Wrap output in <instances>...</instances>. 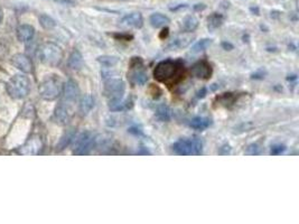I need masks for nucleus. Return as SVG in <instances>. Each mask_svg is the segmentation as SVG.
Returning a JSON list of instances; mask_svg holds the SVG:
<instances>
[{"mask_svg":"<svg viewBox=\"0 0 299 224\" xmlns=\"http://www.w3.org/2000/svg\"><path fill=\"white\" fill-rule=\"evenodd\" d=\"M184 74V64L181 61L165 60L159 62L154 70V78L162 83L180 82Z\"/></svg>","mask_w":299,"mask_h":224,"instance_id":"obj_1","label":"nucleus"},{"mask_svg":"<svg viewBox=\"0 0 299 224\" xmlns=\"http://www.w3.org/2000/svg\"><path fill=\"white\" fill-rule=\"evenodd\" d=\"M64 82L59 75H50L44 79L38 87V93L46 101L56 100L62 96Z\"/></svg>","mask_w":299,"mask_h":224,"instance_id":"obj_2","label":"nucleus"},{"mask_svg":"<svg viewBox=\"0 0 299 224\" xmlns=\"http://www.w3.org/2000/svg\"><path fill=\"white\" fill-rule=\"evenodd\" d=\"M30 80L24 74H16L8 81L6 85L7 93L15 100H21L30 92Z\"/></svg>","mask_w":299,"mask_h":224,"instance_id":"obj_3","label":"nucleus"},{"mask_svg":"<svg viewBox=\"0 0 299 224\" xmlns=\"http://www.w3.org/2000/svg\"><path fill=\"white\" fill-rule=\"evenodd\" d=\"M37 55L39 61L46 65H59L63 58V51L59 45L52 42H46L38 47Z\"/></svg>","mask_w":299,"mask_h":224,"instance_id":"obj_4","label":"nucleus"},{"mask_svg":"<svg viewBox=\"0 0 299 224\" xmlns=\"http://www.w3.org/2000/svg\"><path fill=\"white\" fill-rule=\"evenodd\" d=\"M173 151L181 156H198L203 151V142L199 137L182 138L173 145Z\"/></svg>","mask_w":299,"mask_h":224,"instance_id":"obj_5","label":"nucleus"},{"mask_svg":"<svg viewBox=\"0 0 299 224\" xmlns=\"http://www.w3.org/2000/svg\"><path fill=\"white\" fill-rule=\"evenodd\" d=\"M128 78L132 84L145 85L148 81V74L144 67V62L140 57H132L130 62V72L128 73Z\"/></svg>","mask_w":299,"mask_h":224,"instance_id":"obj_6","label":"nucleus"},{"mask_svg":"<svg viewBox=\"0 0 299 224\" xmlns=\"http://www.w3.org/2000/svg\"><path fill=\"white\" fill-rule=\"evenodd\" d=\"M103 92L109 101L119 100L123 98L124 92H126V83L121 79L109 78L104 82Z\"/></svg>","mask_w":299,"mask_h":224,"instance_id":"obj_7","label":"nucleus"},{"mask_svg":"<svg viewBox=\"0 0 299 224\" xmlns=\"http://www.w3.org/2000/svg\"><path fill=\"white\" fill-rule=\"evenodd\" d=\"M73 152L75 155H87L95 147V137L91 132H83L78 138H74Z\"/></svg>","mask_w":299,"mask_h":224,"instance_id":"obj_8","label":"nucleus"},{"mask_svg":"<svg viewBox=\"0 0 299 224\" xmlns=\"http://www.w3.org/2000/svg\"><path fill=\"white\" fill-rule=\"evenodd\" d=\"M74 114L73 105L65 101L60 102L54 111V119L59 124H68Z\"/></svg>","mask_w":299,"mask_h":224,"instance_id":"obj_9","label":"nucleus"},{"mask_svg":"<svg viewBox=\"0 0 299 224\" xmlns=\"http://www.w3.org/2000/svg\"><path fill=\"white\" fill-rule=\"evenodd\" d=\"M191 72L195 78L200 80H208L213 74L212 65L206 61H199L194 63L191 67Z\"/></svg>","mask_w":299,"mask_h":224,"instance_id":"obj_10","label":"nucleus"},{"mask_svg":"<svg viewBox=\"0 0 299 224\" xmlns=\"http://www.w3.org/2000/svg\"><path fill=\"white\" fill-rule=\"evenodd\" d=\"M62 94H63V101L74 105L80 98V88L78 83L74 80H69L68 82L64 83Z\"/></svg>","mask_w":299,"mask_h":224,"instance_id":"obj_11","label":"nucleus"},{"mask_svg":"<svg viewBox=\"0 0 299 224\" xmlns=\"http://www.w3.org/2000/svg\"><path fill=\"white\" fill-rule=\"evenodd\" d=\"M10 62L17 70L24 72V73H32L33 72V62L30 57L25 55V54H15L11 57Z\"/></svg>","mask_w":299,"mask_h":224,"instance_id":"obj_12","label":"nucleus"},{"mask_svg":"<svg viewBox=\"0 0 299 224\" xmlns=\"http://www.w3.org/2000/svg\"><path fill=\"white\" fill-rule=\"evenodd\" d=\"M121 25L130 28H141L144 25V18L140 12H130L121 18Z\"/></svg>","mask_w":299,"mask_h":224,"instance_id":"obj_13","label":"nucleus"},{"mask_svg":"<svg viewBox=\"0 0 299 224\" xmlns=\"http://www.w3.org/2000/svg\"><path fill=\"white\" fill-rule=\"evenodd\" d=\"M17 38H18L19 42L21 43H26L29 42V40H32L33 37L35 36V28L32 25L28 24H23L18 26V28H17Z\"/></svg>","mask_w":299,"mask_h":224,"instance_id":"obj_14","label":"nucleus"},{"mask_svg":"<svg viewBox=\"0 0 299 224\" xmlns=\"http://www.w3.org/2000/svg\"><path fill=\"white\" fill-rule=\"evenodd\" d=\"M42 148V141L38 137H34L21 147L20 152L23 155H36Z\"/></svg>","mask_w":299,"mask_h":224,"instance_id":"obj_15","label":"nucleus"},{"mask_svg":"<svg viewBox=\"0 0 299 224\" xmlns=\"http://www.w3.org/2000/svg\"><path fill=\"white\" fill-rule=\"evenodd\" d=\"M199 19L194 15H187L182 20V30L185 33H193L199 27Z\"/></svg>","mask_w":299,"mask_h":224,"instance_id":"obj_16","label":"nucleus"},{"mask_svg":"<svg viewBox=\"0 0 299 224\" xmlns=\"http://www.w3.org/2000/svg\"><path fill=\"white\" fill-rule=\"evenodd\" d=\"M211 125V120L206 116H194L190 120V127H192L199 131H203V130L207 129Z\"/></svg>","mask_w":299,"mask_h":224,"instance_id":"obj_17","label":"nucleus"},{"mask_svg":"<svg viewBox=\"0 0 299 224\" xmlns=\"http://www.w3.org/2000/svg\"><path fill=\"white\" fill-rule=\"evenodd\" d=\"M149 22L150 25L155 27V28H160V27H164L168 25L171 22V19L167 16H165L164 13L160 12H155L151 13L149 17Z\"/></svg>","mask_w":299,"mask_h":224,"instance_id":"obj_18","label":"nucleus"},{"mask_svg":"<svg viewBox=\"0 0 299 224\" xmlns=\"http://www.w3.org/2000/svg\"><path fill=\"white\" fill-rule=\"evenodd\" d=\"M131 107V101L127 99H119V100L109 101V109L112 112H122L128 110Z\"/></svg>","mask_w":299,"mask_h":224,"instance_id":"obj_19","label":"nucleus"},{"mask_svg":"<svg viewBox=\"0 0 299 224\" xmlns=\"http://www.w3.org/2000/svg\"><path fill=\"white\" fill-rule=\"evenodd\" d=\"M80 111L83 115H87L95 107V99L90 94H86L80 99Z\"/></svg>","mask_w":299,"mask_h":224,"instance_id":"obj_20","label":"nucleus"},{"mask_svg":"<svg viewBox=\"0 0 299 224\" xmlns=\"http://www.w3.org/2000/svg\"><path fill=\"white\" fill-rule=\"evenodd\" d=\"M69 66L71 67V69L74 70V71H79L81 70L83 67V56L82 54L80 53L79 51H74L72 52V54H71L70 57H69Z\"/></svg>","mask_w":299,"mask_h":224,"instance_id":"obj_21","label":"nucleus"},{"mask_svg":"<svg viewBox=\"0 0 299 224\" xmlns=\"http://www.w3.org/2000/svg\"><path fill=\"white\" fill-rule=\"evenodd\" d=\"M223 21H224V17L218 12H213L212 15L207 17V28L209 30L217 29L218 27H221Z\"/></svg>","mask_w":299,"mask_h":224,"instance_id":"obj_22","label":"nucleus"},{"mask_svg":"<svg viewBox=\"0 0 299 224\" xmlns=\"http://www.w3.org/2000/svg\"><path fill=\"white\" fill-rule=\"evenodd\" d=\"M155 116H156V119L160 121V122H166V121H169L172 119L171 108H169L168 106H165V105L158 107V109L155 113Z\"/></svg>","mask_w":299,"mask_h":224,"instance_id":"obj_23","label":"nucleus"},{"mask_svg":"<svg viewBox=\"0 0 299 224\" xmlns=\"http://www.w3.org/2000/svg\"><path fill=\"white\" fill-rule=\"evenodd\" d=\"M75 138V131L73 129L69 130V131H66L63 136H62L61 140L57 143V150H63L65 149L66 147H68L71 142L74 140Z\"/></svg>","mask_w":299,"mask_h":224,"instance_id":"obj_24","label":"nucleus"},{"mask_svg":"<svg viewBox=\"0 0 299 224\" xmlns=\"http://www.w3.org/2000/svg\"><path fill=\"white\" fill-rule=\"evenodd\" d=\"M213 44V39L212 38H203V39H199V42H196L193 46H192V49L191 52L192 53H200V52H204L206 51V49L211 46V45Z\"/></svg>","mask_w":299,"mask_h":224,"instance_id":"obj_25","label":"nucleus"},{"mask_svg":"<svg viewBox=\"0 0 299 224\" xmlns=\"http://www.w3.org/2000/svg\"><path fill=\"white\" fill-rule=\"evenodd\" d=\"M192 38L191 37H186V36H180V37H176L175 39H173L171 43L168 44L167 48L169 49H180L183 47H186L187 45L191 43Z\"/></svg>","mask_w":299,"mask_h":224,"instance_id":"obj_26","label":"nucleus"},{"mask_svg":"<svg viewBox=\"0 0 299 224\" xmlns=\"http://www.w3.org/2000/svg\"><path fill=\"white\" fill-rule=\"evenodd\" d=\"M98 62L100 63L102 66L104 67H112L117 65L119 63V58L117 56H111V55H102L98 57Z\"/></svg>","mask_w":299,"mask_h":224,"instance_id":"obj_27","label":"nucleus"},{"mask_svg":"<svg viewBox=\"0 0 299 224\" xmlns=\"http://www.w3.org/2000/svg\"><path fill=\"white\" fill-rule=\"evenodd\" d=\"M235 96L233 93H223L222 96L216 97V101L218 102V105L223 106V107H229L231 105H233L235 101Z\"/></svg>","mask_w":299,"mask_h":224,"instance_id":"obj_28","label":"nucleus"},{"mask_svg":"<svg viewBox=\"0 0 299 224\" xmlns=\"http://www.w3.org/2000/svg\"><path fill=\"white\" fill-rule=\"evenodd\" d=\"M111 142H112V139H111V137L105 133L100 134V136L95 138V146H97L98 148H101V149L109 147L111 145Z\"/></svg>","mask_w":299,"mask_h":224,"instance_id":"obj_29","label":"nucleus"},{"mask_svg":"<svg viewBox=\"0 0 299 224\" xmlns=\"http://www.w3.org/2000/svg\"><path fill=\"white\" fill-rule=\"evenodd\" d=\"M39 24H41V26L43 27V28L52 29L56 26V21L53 19L51 16L43 13V15L39 16Z\"/></svg>","mask_w":299,"mask_h":224,"instance_id":"obj_30","label":"nucleus"},{"mask_svg":"<svg viewBox=\"0 0 299 224\" xmlns=\"http://www.w3.org/2000/svg\"><path fill=\"white\" fill-rule=\"evenodd\" d=\"M262 147L259 145L258 142H254V143H251V145H249L247 147V149H245L244 154L248 155V156H259L262 154Z\"/></svg>","mask_w":299,"mask_h":224,"instance_id":"obj_31","label":"nucleus"},{"mask_svg":"<svg viewBox=\"0 0 299 224\" xmlns=\"http://www.w3.org/2000/svg\"><path fill=\"white\" fill-rule=\"evenodd\" d=\"M285 151H286V146L285 145H281V143H277V145H274V146L271 147L270 155H272V156H278V155L284 154Z\"/></svg>","mask_w":299,"mask_h":224,"instance_id":"obj_32","label":"nucleus"},{"mask_svg":"<svg viewBox=\"0 0 299 224\" xmlns=\"http://www.w3.org/2000/svg\"><path fill=\"white\" fill-rule=\"evenodd\" d=\"M266 75H267V71L262 67V69H259V70H257L256 72H254V73H252L251 79H253V80H263L266 78Z\"/></svg>","mask_w":299,"mask_h":224,"instance_id":"obj_33","label":"nucleus"},{"mask_svg":"<svg viewBox=\"0 0 299 224\" xmlns=\"http://www.w3.org/2000/svg\"><path fill=\"white\" fill-rule=\"evenodd\" d=\"M218 154L223 155V156L230 155L231 154V147H230V145H227V143H225V145H223L220 148V149H218Z\"/></svg>","mask_w":299,"mask_h":224,"instance_id":"obj_34","label":"nucleus"},{"mask_svg":"<svg viewBox=\"0 0 299 224\" xmlns=\"http://www.w3.org/2000/svg\"><path fill=\"white\" fill-rule=\"evenodd\" d=\"M128 132L133 134V136H142L144 134V132H142V130L140 128L138 127H131L128 129Z\"/></svg>","mask_w":299,"mask_h":224,"instance_id":"obj_35","label":"nucleus"},{"mask_svg":"<svg viewBox=\"0 0 299 224\" xmlns=\"http://www.w3.org/2000/svg\"><path fill=\"white\" fill-rule=\"evenodd\" d=\"M221 46L223 49H224V51H232V49H234L233 44H231L230 42H222Z\"/></svg>","mask_w":299,"mask_h":224,"instance_id":"obj_36","label":"nucleus"},{"mask_svg":"<svg viewBox=\"0 0 299 224\" xmlns=\"http://www.w3.org/2000/svg\"><path fill=\"white\" fill-rule=\"evenodd\" d=\"M206 93H207L206 88H202V89H200L199 91L198 92V98H199V99H203L205 96H206Z\"/></svg>","mask_w":299,"mask_h":224,"instance_id":"obj_37","label":"nucleus"},{"mask_svg":"<svg viewBox=\"0 0 299 224\" xmlns=\"http://www.w3.org/2000/svg\"><path fill=\"white\" fill-rule=\"evenodd\" d=\"M194 10L196 11H200V10H204L205 9V4L204 3H196L194 4Z\"/></svg>","mask_w":299,"mask_h":224,"instance_id":"obj_38","label":"nucleus"},{"mask_svg":"<svg viewBox=\"0 0 299 224\" xmlns=\"http://www.w3.org/2000/svg\"><path fill=\"white\" fill-rule=\"evenodd\" d=\"M53 1L61 2V3H64V4H71V6H73V4H75V2L73 1V0H53Z\"/></svg>","mask_w":299,"mask_h":224,"instance_id":"obj_39","label":"nucleus"},{"mask_svg":"<svg viewBox=\"0 0 299 224\" xmlns=\"http://www.w3.org/2000/svg\"><path fill=\"white\" fill-rule=\"evenodd\" d=\"M250 11H251L252 13H254V15H259L260 13V11H259V8L256 6V7H250Z\"/></svg>","mask_w":299,"mask_h":224,"instance_id":"obj_40","label":"nucleus"},{"mask_svg":"<svg viewBox=\"0 0 299 224\" xmlns=\"http://www.w3.org/2000/svg\"><path fill=\"white\" fill-rule=\"evenodd\" d=\"M187 7V4H185V3H183V4H180V6H177V7H175V8H171V10H173V11H176V10H178V9H182V8H186Z\"/></svg>","mask_w":299,"mask_h":224,"instance_id":"obj_41","label":"nucleus"},{"mask_svg":"<svg viewBox=\"0 0 299 224\" xmlns=\"http://www.w3.org/2000/svg\"><path fill=\"white\" fill-rule=\"evenodd\" d=\"M2 19H3V10H2V8L0 7V24L2 22Z\"/></svg>","mask_w":299,"mask_h":224,"instance_id":"obj_42","label":"nucleus"}]
</instances>
